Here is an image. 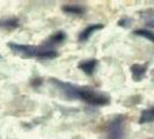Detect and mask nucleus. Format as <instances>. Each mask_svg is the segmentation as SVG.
I'll return each instance as SVG.
<instances>
[{"mask_svg":"<svg viewBox=\"0 0 154 139\" xmlns=\"http://www.w3.org/2000/svg\"><path fill=\"white\" fill-rule=\"evenodd\" d=\"M51 84H54L60 92L67 97V99H75V100H81L94 106V107H103L110 103V97L109 95L104 93L96 92L91 87H85V86H78L69 82H64L60 81L57 78H51Z\"/></svg>","mask_w":154,"mask_h":139,"instance_id":"f257e3e1","label":"nucleus"},{"mask_svg":"<svg viewBox=\"0 0 154 139\" xmlns=\"http://www.w3.org/2000/svg\"><path fill=\"white\" fill-rule=\"evenodd\" d=\"M7 46L16 54L24 58H37V59H54L58 57V52L54 49H49L45 46L19 44L15 42H9Z\"/></svg>","mask_w":154,"mask_h":139,"instance_id":"f03ea898","label":"nucleus"},{"mask_svg":"<svg viewBox=\"0 0 154 139\" xmlns=\"http://www.w3.org/2000/svg\"><path fill=\"white\" fill-rule=\"evenodd\" d=\"M124 138H125V117L123 115H118L109 123L107 139Z\"/></svg>","mask_w":154,"mask_h":139,"instance_id":"7ed1b4c3","label":"nucleus"},{"mask_svg":"<svg viewBox=\"0 0 154 139\" xmlns=\"http://www.w3.org/2000/svg\"><path fill=\"white\" fill-rule=\"evenodd\" d=\"M66 39H67V35H66L65 31H63V30L56 31L54 34H52L51 36H49V37L44 41L43 46L49 48V49H54V46L62 44L63 42H65Z\"/></svg>","mask_w":154,"mask_h":139,"instance_id":"20e7f679","label":"nucleus"},{"mask_svg":"<svg viewBox=\"0 0 154 139\" xmlns=\"http://www.w3.org/2000/svg\"><path fill=\"white\" fill-rule=\"evenodd\" d=\"M101 29H103V24H101V23H94V24L88 26L87 28H85L84 30L79 34V36H78L79 42H86V41H88L89 37L93 36L94 32L101 30Z\"/></svg>","mask_w":154,"mask_h":139,"instance_id":"39448f33","label":"nucleus"},{"mask_svg":"<svg viewBox=\"0 0 154 139\" xmlns=\"http://www.w3.org/2000/svg\"><path fill=\"white\" fill-rule=\"evenodd\" d=\"M147 64H133L131 66V74H132V79L134 81H141L144 77L146 76L147 72Z\"/></svg>","mask_w":154,"mask_h":139,"instance_id":"423d86ee","label":"nucleus"},{"mask_svg":"<svg viewBox=\"0 0 154 139\" xmlns=\"http://www.w3.org/2000/svg\"><path fill=\"white\" fill-rule=\"evenodd\" d=\"M97 65H99V60L93 58V59H87V60L79 63L78 67L84 73H86L87 76H93L96 67H97Z\"/></svg>","mask_w":154,"mask_h":139,"instance_id":"0eeeda50","label":"nucleus"},{"mask_svg":"<svg viewBox=\"0 0 154 139\" xmlns=\"http://www.w3.org/2000/svg\"><path fill=\"white\" fill-rule=\"evenodd\" d=\"M62 9L66 14H73V15H82L86 12V8L79 4H67L63 6Z\"/></svg>","mask_w":154,"mask_h":139,"instance_id":"6e6552de","label":"nucleus"},{"mask_svg":"<svg viewBox=\"0 0 154 139\" xmlns=\"http://www.w3.org/2000/svg\"><path fill=\"white\" fill-rule=\"evenodd\" d=\"M140 16L144 20L145 26H146L147 28L154 29V9H152V8L145 9L144 12H141Z\"/></svg>","mask_w":154,"mask_h":139,"instance_id":"1a4fd4ad","label":"nucleus"},{"mask_svg":"<svg viewBox=\"0 0 154 139\" xmlns=\"http://www.w3.org/2000/svg\"><path fill=\"white\" fill-rule=\"evenodd\" d=\"M20 26V21L19 19L16 17H8L2 21H0V28H4V29H15Z\"/></svg>","mask_w":154,"mask_h":139,"instance_id":"9d476101","label":"nucleus"},{"mask_svg":"<svg viewBox=\"0 0 154 139\" xmlns=\"http://www.w3.org/2000/svg\"><path fill=\"white\" fill-rule=\"evenodd\" d=\"M152 122H154V107L144 110L140 115V118H139V123L140 124L152 123Z\"/></svg>","mask_w":154,"mask_h":139,"instance_id":"9b49d317","label":"nucleus"},{"mask_svg":"<svg viewBox=\"0 0 154 139\" xmlns=\"http://www.w3.org/2000/svg\"><path fill=\"white\" fill-rule=\"evenodd\" d=\"M134 35H138V36H141L144 39H147L149 41H152L154 43V31L148 30V29H138V30L134 31Z\"/></svg>","mask_w":154,"mask_h":139,"instance_id":"f8f14e48","label":"nucleus"},{"mask_svg":"<svg viewBox=\"0 0 154 139\" xmlns=\"http://www.w3.org/2000/svg\"><path fill=\"white\" fill-rule=\"evenodd\" d=\"M119 27H123V28H130V26L132 24V20L130 17H123L121 19L118 23H117Z\"/></svg>","mask_w":154,"mask_h":139,"instance_id":"ddd939ff","label":"nucleus"},{"mask_svg":"<svg viewBox=\"0 0 154 139\" xmlns=\"http://www.w3.org/2000/svg\"><path fill=\"white\" fill-rule=\"evenodd\" d=\"M42 82H43L42 78H34V79L31 80V86H34V87H39Z\"/></svg>","mask_w":154,"mask_h":139,"instance_id":"4468645a","label":"nucleus"},{"mask_svg":"<svg viewBox=\"0 0 154 139\" xmlns=\"http://www.w3.org/2000/svg\"><path fill=\"white\" fill-rule=\"evenodd\" d=\"M0 59H1V54H0Z\"/></svg>","mask_w":154,"mask_h":139,"instance_id":"2eb2a0df","label":"nucleus"}]
</instances>
